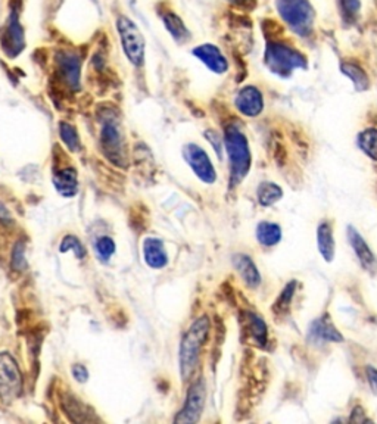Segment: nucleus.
<instances>
[{
	"label": "nucleus",
	"instance_id": "6",
	"mask_svg": "<svg viewBox=\"0 0 377 424\" xmlns=\"http://www.w3.org/2000/svg\"><path fill=\"white\" fill-rule=\"evenodd\" d=\"M23 380L15 359L8 354H0V399L15 401L21 393Z\"/></svg>",
	"mask_w": 377,
	"mask_h": 424
},
{
	"label": "nucleus",
	"instance_id": "27",
	"mask_svg": "<svg viewBox=\"0 0 377 424\" xmlns=\"http://www.w3.org/2000/svg\"><path fill=\"white\" fill-rule=\"evenodd\" d=\"M295 288H296V281H290L289 285L285 288V290L280 293L279 299H277L275 305H274L277 312H282L283 314V312L288 311L289 304H290V300H292V296L295 293Z\"/></svg>",
	"mask_w": 377,
	"mask_h": 424
},
{
	"label": "nucleus",
	"instance_id": "7",
	"mask_svg": "<svg viewBox=\"0 0 377 424\" xmlns=\"http://www.w3.org/2000/svg\"><path fill=\"white\" fill-rule=\"evenodd\" d=\"M185 158L197 177H200L208 185L214 183L217 178V173L211 164L209 156L201 146L193 145V143L187 145L185 148Z\"/></svg>",
	"mask_w": 377,
	"mask_h": 424
},
{
	"label": "nucleus",
	"instance_id": "21",
	"mask_svg": "<svg viewBox=\"0 0 377 424\" xmlns=\"http://www.w3.org/2000/svg\"><path fill=\"white\" fill-rule=\"evenodd\" d=\"M341 70L354 83V87H355L356 92H364V90L368 89L370 80H368L367 74L364 72V70L360 65L352 64V62H344L341 65Z\"/></svg>",
	"mask_w": 377,
	"mask_h": 424
},
{
	"label": "nucleus",
	"instance_id": "10",
	"mask_svg": "<svg viewBox=\"0 0 377 424\" xmlns=\"http://www.w3.org/2000/svg\"><path fill=\"white\" fill-rule=\"evenodd\" d=\"M348 240L352 246V251L355 252L356 258H359L360 264L367 271H376L377 267V259L370 249L367 241L363 239V236L356 232L352 226L348 227Z\"/></svg>",
	"mask_w": 377,
	"mask_h": 424
},
{
	"label": "nucleus",
	"instance_id": "12",
	"mask_svg": "<svg viewBox=\"0 0 377 424\" xmlns=\"http://www.w3.org/2000/svg\"><path fill=\"white\" fill-rule=\"evenodd\" d=\"M102 146L106 152V155L111 156L112 161L120 164L118 158L121 156V133L118 126L114 123V121H108V123L104 124L102 127Z\"/></svg>",
	"mask_w": 377,
	"mask_h": 424
},
{
	"label": "nucleus",
	"instance_id": "1",
	"mask_svg": "<svg viewBox=\"0 0 377 424\" xmlns=\"http://www.w3.org/2000/svg\"><path fill=\"white\" fill-rule=\"evenodd\" d=\"M224 145L230 161L231 186L239 185L251 170V151L246 136L234 127L226 130Z\"/></svg>",
	"mask_w": 377,
	"mask_h": 424
},
{
	"label": "nucleus",
	"instance_id": "8",
	"mask_svg": "<svg viewBox=\"0 0 377 424\" xmlns=\"http://www.w3.org/2000/svg\"><path fill=\"white\" fill-rule=\"evenodd\" d=\"M205 396H207V392H205L204 381L202 380L196 381L190 388L186 406L183 411L177 415L175 423H196L200 420L205 406Z\"/></svg>",
	"mask_w": 377,
	"mask_h": 424
},
{
	"label": "nucleus",
	"instance_id": "25",
	"mask_svg": "<svg viewBox=\"0 0 377 424\" xmlns=\"http://www.w3.org/2000/svg\"><path fill=\"white\" fill-rule=\"evenodd\" d=\"M248 330L252 336V339L258 343V345L263 347L267 342V327L266 322L255 314H248Z\"/></svg>",
	"mask_w": 377,
	"mask_h": 424
},
{
	"label": "nucleus",
	"instance_id": "13",
	"mask_svg": "<svg viewBox=\"0 0 377 424\" xmlns=\"http://www.w3.org/2000/svg\"><path fill=\"white\" fill-rule=\"evenodd\" d=\"M233 266L249 288H258L261 285V274L248 255H234Z\"/></svg>",
	"mask_w": 377,
	"mask_h": 424
},
{
	"label": "nucleus",
	"instance_id": "29",
	"mask_svg": "<svg viewBox=\"0 0 377 424\" xmlns=\"http://www.w3.org/2000/svg\"><path fill=\"white\" fill-rule=\"evenodd\" d=\"M68 251H74L75 255L78 258H84L86 255V249L83 248V245L80 244V240L74 236H67L62 240V245H61V252H68Z\"/></svg>",
	"mask_w": 377,
	"mask_h": 424
},
{
	"label": "nucleus",
	"instance_id": "15",
	"mask_svg": "<svg viewBox=\"0 0 377 424\" xmlns=\"http://www.w3.org/2000/svg\"><path fill=\"white\" fill-rule=\"evenodd\" d=\"M317 248L326 262H332L334 258L336 244L333 237V226L329 221H322L317 227Z\"/></svg>",
	"mask_w": 377,
	"mask_h": 424
},
{
	"label": "nucleus",
	"instance_id": "2",
	"mask_svg": "<svg viewBox=\"0 0 377 424\" xmlns=\"http://www.w3.org/2000/svg\"><path fill=\"white\" fill-rule=\"evenodd\" d=\"M208 330H209L208 318L201 317L193 322V326L186 333L180 348V367H182L183 379H190L192 373L195 371L201 348L204 347L208 336Z\"/></svg>",
	"mask_w": 377,
	"mask_h": 424
},
{
	"label": "nucleus",
	"instance_id": "16",
	"mask_svg": "<svg viewBox=\"0 0 377 424\" xmlns=\"http://www.w3.org/2000/svg\"><path fill=\"white\" fill-rule=\"evenodd\" d=\"M145 259L146 264L152 268H163L167 266L168 256L160 239L149 237L145 240Z\"/></svg>",
	"mask_w": 377,
	"mask_h": 424
},
{
	"label": "nucleus",
	"instance_id": "19",
	"mask_svg": "<svg viewBox=\"0 0 377 424\" xmlns=\"http://www.w3.org/2000/svg\"><path fill=\"white\" fill-rule=\"evenodd\" d=\"M256 240L266 248H273L282 240V229L275 223L263 221L256 226Z\"/></svg>",
	"mask_w": 377,
	"mask_h": 424
},
{
	"label": "nucleus",
	"instance_id": "20",
	"mask_svg": "<svg viewBox=\"0 0 377 424\" xmlns=\"http://www.w3.org/2000/svg\"><path fill=\"white\" fill-rule=\"evenodd\" d=\"M59 70H61L67 85L78 87V82H80V62H78L75 56L64 53L59 58Z\"/></svg>",
	"mask_w": 377,
	"mask_h": 424
},
{
	"label": "nucleus",
	"instance_id": "26",
	"mask_svg": "<svg viewBox=\"0 0 377 424\" xmlns=\"http://www.w3.org/2000/svg\"><path fill=\"white\" fill-rule=\"evenodd\" d=\"M59 129H61L59 130V133H61V138L64 140V143L72 152L80 149V140H78V134L72 126H70L68 123H61V127Z\"/></svg>",
	"mask_w": 377,
	"mask_h": 424
},
{
	"label": "nucleus",
	"instance_id": "23",
	"mask_svg": "<svg viewBox=\"0 0 377 424\" xmlns=\"http://www.w3.org/2000/svg\"><path fill=\"white\" fill-rule=\"evenodd\" d=\"M164 24L170 34L177 40V42H186L189 38V31L186 30L185 24L180 18H178L175 13L170 12L164 16Z\"/></svg>",
	"mask_w": 377,
	"mask_h": 424
},
{
	"label": "nucleus",
	"instance_id": "24",
	"mask_svg": "<svg viewBox=\"0 0 377 424\" xmlns=\"http://www.w3.org/2000/svg\"><path fill=\"white\" fill-rule=\"evenodd\" d=\"M360 149L373 161H377V130L368 129L359 134Z\"/></svg>",
	"mask_w": 377,
	"mask_h": 424
},
{
	"label": "nucleus",
	"instance_id": "11",
	"mask_svg": "<svg viewBox=\"0 0 377 424\" xmlns=\"http://www.w3.org/2000/svg\"><path fill=\"white\" fill-rule=\"evenodd\" d=\"M193 55L202 60V62L214 72L217 74H223L227 71L229 64H227V59L224 58V55L222 53V50L218 49L214 45H202V46H197L196 49H193Z\"/></svg>",
	"mask_w": 377,
	"mask_h": 424
},
{
	"label": "nucleus",
	"instance_id": "9",
	"mask_svg": "<svg viewBox=\"0 0 377 424\" xmlns=\"http://www.w3.org/2000/svg\"><path fill=\"white\" fill-rule=\"evenodd\" d=\"M236 108L245 116H258L264 109V99L261 92L253 86L244 87L236 96Z\"/></svg>",
	"mask_w": 377,
	"mask_h": 424
},
{
	"label": "nucleus",
	"instance_id": "3",
	"mask_svg": "<svg viewBox=\"0 0 377 424\" xmlns=\"http://www.w3.org/2000/svg\"><path fill=\"white\" fill-rule=\"evenodd\" d=\"M267 67L282 77H288L297 68H305L307 60L302 53L282 42H273L266 50Z\"/></svg>",
	"mask_w": 377,
	"mask_h": 424
},
{
	"label": "nucleus",
	"instance_id": "18",
	"mask_svg": "<svg viewBox=\"0 0 377 424\" xmlns=\"http://www.w3.org/2000/svg\"><path fill=\"white\" fill-rule=\"evenodd\" d=\"M53 185L62 196H74L77 193V173L74 168H65L55 173Z\"/></svg>",
	"mask_w": 377,
	"mask_h": 424
},
{
	"label": "nucleus",
	"instance_id": "31",
	"mask_svg": "<svg viewBox=\"0 0 377 424\" xmlns=\"http://www.w3.org/2000/svg\"><path fill=\"white\" fill-rule=\"evenodd\" d=\"M74 376H75V379H78L80 381H84L86 379H87V370L83 367V366H75L74 367Z\"/></svg>",
	"mask_w": 377,
	"mask_h": 424
},
{
	"label": "nucleus",
	"instance_id": "5",
	"mask_svg": "<svg viewBox=\"0 0 377 424\" xmlns=\"http://www.w3.org/2000/svg\"><path fill=\"white\" fill-rule=\"evenodd\" d=\"M118 31H120L121 45L126 56L134 65H142L145 59V40L137 26L127 16L118 19Z\"/></svg>",
	"mask_w": 377,
	"mask_h": 424
},
{
	"label": "nucleus",
	"instance_id": "28",
	"mask_svg": "<svg viewBox=\"0 0 377 424\" xmlns=\"http://www.w3.org/2000/svg\"><path fill=\"white\" fill-rule=\"evenodd\" d=\"M115 251L114 240L109 237H101L96 241V254L102 261H108Z\"/></svg>",
	"mask_w": 377,
	"mask_h": 424
},
{
	"label": "nucleus",
	"instance_id": "17",
	"mask_svg": "<svg viewBox=\"0 0 377 424\" xmlns=\"http://www.w3.org/2000/svg\"><path fill=\"white\" fill-rule=\"evenodd\" d=\"M311 335L315 339H320L324 342H334V343H339L344 340V336L337 332V329L333 326L332 320L326 315V317H320L317 318L312 325H311Z\"/></svg>",
	"mask_w": 377,
	"mask_h": 424
},
{
	"label": "nucleus",
	"instance_id": "30",
	"mask_svg": "<svg viewBox=\"0 0 377 424\" xmlns=\"http://www.w3.org/2000/svg\"><path fill=\"white\" fill-rule=\"evenodd\" d=\"M366 374H367V380L370 383V388H371L373 393L377 395V369H374L373 366H368L366 369Z\"/></svg>",
	"mask_w": 377,
	"mask_h": 424
},
{
	"label": "nucleus",
	"instance_id": "14",
	"mask_svg": "<svg viewBox=\"0 0 377 424\" xmlns=\"http://www.w3.org/2000/svg\"><path fill=\"white\" fill-rule=\"evenodd\" d=\"M4 46L11 56H15L23 50V46H24L23 30L19 27L18 18L15 13L11 15L9 21L6 24V33L4 36Z\"/></svg>",
	"mask_w": 377,
	"mask_h": 424
},
{
	"label": "nucleus",
	"instance_id": "4",
	"mask_svg": "<svg viewBox=\"0 0 377 424\" xmlns=\"http://www.w3.org/2000/svg\"><path fill=\"white\" fill-rule=\"evenodd\" d=\"M283 21L297 34L307 36L312 28L314 11L308 0H275Z\"/></svg>",
	"mask_w": 377,
	"mask_h": 424
},
{
	"label": "nucleus",
	"instance_id": "22",
	"mask_svg": "<svg viewBox=\"0 0 377 424\" xmlns=\"http://www.w3.org/2000/svg\"><path fill=\"white\" fill-rule=\"evenodd\" d=\"M256 196L258 202H260L263 207H270L283 197V190L280 189V186L271 183V181H264V183L258 186Z\"/></svg>",
	"mask_w": 377,
	"mask_h": 424
}]
</instances>
